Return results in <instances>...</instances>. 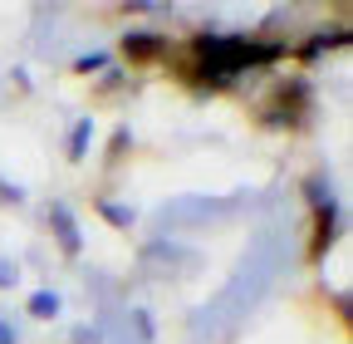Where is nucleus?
<instances>
[{
    "instance_id": "4",
    "label": "nucleus",
    "mask_w": 353,
    "mask_h": 344,
    "mask_svg": "<svg viewBox=\"0 0 353 344\" xmlns=\"http://www.w3.org/2000/svg\"><path fill=\"white\" fill-rule=\"evenodd\" d=\"M10 280H15V271H10V266H0V285H10Z\"/></svg>"
},
{
    "instance_id": "3",
    "label": "nucleus",
    "mask_w": 353,
    "mask_h": 344,
    "mask_svg": "<svg viewBox=\"0 0 353 344\" xmlns=\"http://www.w3.org/2000/svg\"><path fill=\"white\" fill-rule=\"evenodd\" d=\"M0 344H15V334H10V325L0 320Z\"/></svg>"
},
{
    "instance_id": "1",
    "label": "nucleus",
    "mask_w": 353,
    "mask_h": 344,
    "mask_svg": "<svg viewBox=\"0 0 353 344\" xmlns=\"http://www.w3.org/2000/svg\"><path fill=\"white\" fill-rule=\"evenodd\" d=\"M30 315H34V320H50V315H59V295H54V290H39V295L30 300Z\"/></svg>"
},
{
    "instance_id": "2",
    "label": "nucleus",
    "mask_w": 353,
    "mask_h": 344,
    "mask_svg": "<svg viewBox=\"0 0 353 344\" xmlns=\"http://www.w3.org/2000/svg\"><path fill=\"white\" fill-rule=\"evenodd\" d=\"M54 227H59V236H64V246H69V251H79V231H74V222H69V211H64V207L54 211Z\"/></svg>"
}]
</instances>
